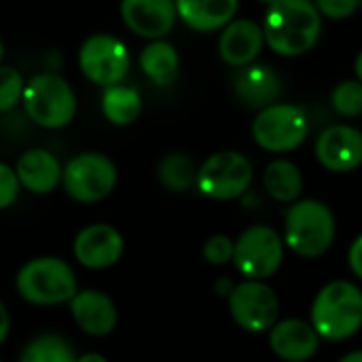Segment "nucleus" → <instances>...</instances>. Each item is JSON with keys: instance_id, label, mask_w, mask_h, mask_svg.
<instances>
[{"instance_id": "obj_20", "label": "nucleus", "mask_w": 362, "mask_h": 362, "mask_svg": "<svg viewBox=\"0 0 362 362\" xmlns=\"http://www.w3.org/2000/svg\"><path fill=\"white\" fill-rule=\"evenodd\" d=\"M240 0H176L178 17L195 32L223 30L233 21Z\"/></svg>"}, {"instance_id": "obj_24", "label": "nucleus", "mask_w": 362, "mask_h": 362, "mask_svg": "<svg viewBox=\"0 0 362 362\" xmlns=\"http://www.w3.org/2000/svg\"><path fill=\"white\" fill-rule=\"evenodd\" d=\"M19 362H76V354L62 335L42 333L23 346Z\"/></svg>"}, {"instance_id": "obj_31", "label": "nucleus", "mask_w": 362, "mask_h": 362, "mask_svg": "<svg viewBox=\"0 0 362 362\" xmlns=\"http://www.w3.org/2000/svg\"><path fill=\"white\" fill-rule=\"evenodd\" d=\"M348 263L352 267V272L362 280V235H358L352 246H350V252H348Z\"/></svg>"}, {"instance_id": "obj_32", "label": "nucleus", "mask_w": 362, "mask_h": 362, "mask_svg": "<svg viewBox=\"0 0 362 362\" xmlns=\"http://www.w3.org/2000/svg\"><path fill=\"white\" fill-rule=\"evenodd\" d=\"M11 331V316L6 312V305L0 301V344H4V339L8 337Z\"/></svg>"}, {"instance_id": "obj_26", "label": "nucleus", "mask_w": 362, "mask_h": 362, "mask_svg": "<svg viewBox=\"0 0 362 362\" xmlns=\"http://www.w3.org/2000/svg\"><path fill=\"white\" fill-rule=\"evenodd\" d=\"M331 104L337 115L356 119L362 115V83L361 81H341L333 93Z\"/></svg>"}, {"instance_id": "obj_27", "label": "nucleus", "mask_w": 362, "mask_h": 362, "mask_svg": "<svg viewBox=\"0 0 362 362\" xmlns=\"http://www.w3.org/2000/svg\"><path fill=\"white\" fill-rule=\"evenodd\" d=\"M25 81L13 66H0V112H11L23 95Z\"/></svg>"}, {"instance_id": "obj_14", "label": "nucleus", "mask_w": 362, "mask_h": 362, "mask_svg": "<svg viewBox=\"0 0 362 362\" xmlns=\"http://www.w3.org/2000/svg\"><path fill=\"white\" fill-rule=\"evenodd\" d=\"M316 157L331 172H352L362 163V134L350 125H331L316 140Z\"/></svg>"}, {"instance_id": "obj_36", "label": "nucleus", "mask_w": 362, "mask_h": 362, "mask_svg": "<svg viewBox=\"0 0 362 362\" xmlns=\"http://www.w3.org/2000/svg\"><path fill=\"white\" fill-rule=\"evenodd\" d=\"M354 70H356V81L362 83V49L361 53L356 55V62H354Z\"/></svg>"}, {"instance_id": "obj_30", "label": "nucleus", "mask_w": 362, "mask_h": 362, "mask_svg": "<svg viewBox=\"0 0 362 362\" xmlns=\"http://www.w3.org/2000/svg\"><path fill=\"white\" fill-rule=\"evenodd\" d=\"M318 13L329 19H346L356 13L361 0H316L314 2Z\"/></svg>"}, {"instance_id": "obj_34", "label": "nucleus", "mask_w": 362, "mask_h": 362, "mask_svg": "<svg viewBox=\"0 0 362 362\" xmlns=\"http://www.w3.org/2000/svg\"><path fill=\"white\" fill-rule=\"evenodd\" d=\"M216 291H218L221 295H227V297H229V293L233 291V286H231V282L223 280V282H218V284H216Z\"/></svg>"}, {"instance_id": "obj_17", "label": "nucleus", "mask_w": 362, "mask_h": 362, "mask_svg": "<svg viewBox=\"0 0 362 362\" xmlns=\"http://www.w3.org/2000/svg\"><path fill=\"white\" fill-rule=\"evenodd\" d=\"M269 346L278 358L286 362L310 361L320 346V335L312 325L303 320H282L276 322L269 331Z\"/></svg>"}, {"instance_id": "obj_35", "label": "nucleus", "mask_w": 362, "mask_h": 362, "mask_svg": "<svg viewBox=\"0 0 362 362\" xmlns=\"http://www.w3.org/2000/svg\"><path fill=\"white\" fill-rule=\"evenodd\" d=\"M339 362H362V350L358 352H350V354H346L344 358Z\"/></svg>"}, {"instance_id": "obj_13", "label": "nucleus", "mask_w": 362, "mask_h": 362, "mask_svg": "<svg viewBox=\"0 0 362 362\" xmlns=\"http://www.w3.org/2000/svg\"><path fill=\"white\" fill-rule=\"evenodd\" d=\"M121 17L134 34L161 40L178 19L176 0H121Z\"/></svg>"}, {"instance_id": "obj_21", "label": "nucleus", "mask_w": 362, "mask_h": 362, "mask_svg": "<svg viewBox=\"0 0 362 362\" xmlns=\"http://www.w3.org/2000/svg\"><path fill=\"white\" fill-rule=\"evenodd\" d=\"M140 68L159 87H168L176 81L180 70V57L174 45L168 40H151L140 53Z\"/></svg>"}, {"instance_id": "obj_37", "label": "nucleus", "mask_w": 362, "mask_h": 362, "mask_svg": "<svg viewBox=\"0 0 362 362\" xmlns=\"http://www.w3.org/2000/svg\"><path fill=\"white\" fill-rule=\"evenodd\" d=\"M2 55H4V45H2V40H0V62H2Z\"/></svg>"}, {"instance_id": "obj_6", "label": "nucleus", "mask_w": 362, "mask_h": 362, "mask_svg": "<svg viewBox=\"0 0 362 362\" xmlns=\"http://www.w3.org/2000/svg\"><path fill=\"white\" fill-rule=\"evenodd\" d=\"M117 165L110 157L102 153H81L74 155L62 174V185L66 193L81 204H98L106 199L117 187Z\"/></svg>"}, {"instance_id": "obj_2", "label": "nucleus", "mask_w": 362, "mask_h": 362, "mask_svg": "<svg viewBox=\"0 0 362 362\" xmlns=\"http://www.w3.org/2000/svg\"><path fill=\"white\" fill-rule=\"evenodd\" d=\"M312 327L329 341H344L362 327V293L352 282L327 284L312 303Z\"/></svg>"}, {"instance_id": "obj_28", "label": "nucleus", "mask_w": 362, "mask_h": 362, "mask_svg": "<svg viewBox=\"0 0 362 362\" xmlns=\"http://www.w3.org/2000/svg\"><path fill=\"white\" fill-rule=\"evenodd\" d=\"M235 242L227 235H212L204 244V259L210 265H227L233 259Z\"/></svg>"}, {"instance_id": "obj_23", "label": "nucleus", "mask_w": 362, "mask_h": 362, "mask_svg": "<svg viewBox=\"0 0 362 362\" xmlns=\"http://www.w3.org/2000/svg\"><path fill=\"white\" fill-rule=\"evenodd\" d=\"M263 187L272 199H276L280 204H293L299 199V195L303 191L301 170L293 161H286V159L272 161L265 168Z\"/></svg>"}, {"instance_id": "obj_19", "label": "nucleus", "mask_w": 362, "mask_h": 362, "mask_svg": "<svg viewBox=\"0 0 362 362\" xmlns=\"http://www.w3.org/2000/svg\"><path fill=\"white\" fill-rule=\"evenodd\" d=\"M15 174L23 189L36 195H47L55 191L62 182L64 168L51 151L30 148L19 155L15 163Z\"/></svg>"}, {"instance_id": "obj_8", "label": "nucleus", "mask_w": 362, "mask_h": 362, "mask_svg": "<svg viewBox=\"0 0 362 362\" xmlns=\"http://www.w3.org/2000/svg\"><path fill=\"white\" fill-rule=\"evenodd\" d=\"M252 182V163L238 151H221L197 168V189L218 202L242 197Z\"/></svg>"}, {"instance_id": "obj_25", "label": "nucleus", "mask_w": 362, "mask_h": 362, "mask_svg": "<svg viewBox=\"0 0 362 362\" xmlns=\"http://www.w3.org/2000/svg\"><path fill=\"white\" fill-rule=\"evenodd\" d=\"M159 180L168 191L185 193L197 182V168L193 159L185 153H170L161 159L157 168Z\"/></svg>"}, {"instance_id": "obj_4", "label": "nucleus", "mask_w": 362, "mask_h": 362, "mask_svg": "<svg viewBox=\"0 0 362 362\" xmlns=\"http://www.w3.org/2000/svg\"><path fill=\"white\" fill-rule=\"evenodd\" d=\"M23 110L42 129H64L76 117V95L55 72H40L23 87Z\"/></svg>"}, {"instance_id": "obj_10", "label": "nucleus", "mask_w": 362, "mask_h": 362, "mask_svg": "<svg viewBox=\"0 0 362 362\" xmlns=\"http://www.w3.org/2000/svg\"><path fill=\"white\" fill-rule=\"evenodd\" d=\"M132 66V57L123 40L112 34H91L78 49V68L93 85H119Z\"/></svg>"}, {"instance_id": "obj_1", "label": "nucleus", "mask_w": 362, "mask_h": 362, "mask_svg": "<svg viewBox=\"0 0 362 362\" xmlns=\"http://www.w3.org/2000/svg\"><path fill=\"white\" fill-rule=\"evenodd\" d=\"M320 30V13L312 0H276L263 21L265 45L284 57H297L314 49Z\"/></svg>"}, {"instance_id": "obj_22", "label": "nucleus", "mask_w": 362, "mask_h": 362, "mask_svg": "<svg viewBox=\"0 0 362 362\" xmlns=\"http://www.w3.org/2000/svg\"><path fill=\"white\" fill-rule=\"evenodd\" d=\"M102 112L108 123L117 127H127L136 123L142 115V98L138 89L127 85H112L104 89L102 95Z\"/></svg>"}, {"instance_id": "obj_9", "label": "nucleus", "mask_w": 362, "mask_h": 362, "mask_svg": "<svg viewBox=\"0 0 362 362\" xmlns=\"http://www.w3.org/2000/svg\"><path fill=\"white\" fill-rule=\"evenodd\" d=\"M284 259V240L267 225L248 227L233 246V263L248 280L272 278Z\"/></svg>"}, {"instance_id": "obj_15", "label": "nucleus", "mask_w": 362, "mask_h": 362, "mask_svg": "<svg viewBox=\"0 0 362 362\" xmlns=\"http://www.w3.org/2000/svg\"><path fill=\"white\" fill-rule=\"evenodd\" d=\"M70 314L76 327L91 337H106L115 331L119 322V312L115 301L93 288L78 291L70 301Z\"/></svg>"}, {"instance_id": "obj_11", "label": "nucleus", "mask_w": 362, "mask_h": 362, "mask_svg": "<svg viewBox=\"0 0 362 362\" xmlns=\"http://www.w3.org/2000/svg\"><path fill=\"white\" fill-rule=\"evenodd\" d=\"M229 312L248 333H265L278 322L280 301L263 280H246L229 293Z\"/></svg>"}, {"instance_id": "obj_29", "label": "nucleus", "mask_w": 362, "mask_h": 362, "mask_svg": "<svg viewBox=\"0 0 362 362\" xmlns=\"http://www.w3.org/2000/svg\"><path fill=\"white\" fill-rule=\"evenodd\" d=\"M19 189H21V185L17 180L15 168L0 161V210H6L17 202Z\"/></svg>"}, {"instance_id": "obj_5", "label": "nucleus", "mask_w": 362, "mask_h": 362, "mask_svg": "<svg viewBox=\"0 0 362 362\" xmlns=\"http://www.w3.org/2000/svg\"><path fill=\"white\" fill-rule=\"evenodd\" d=\"M335 240L333 210L316 199H303L288 208L284 218V244L305 259L322 257Z\"/></svg>"}, {"instance_id": "obj_3", "label": "nucleus", "mask_w": 362, "mask_h": 362, "mask_svg": "<svg viewBox=\"0 0 362 362\" xmlns=\"http://www.w3.org/2000/svg\"><path fill=\"white\" fill-rule=\"evenodd\" d=\"M19 297L32 305H62L70 303L78 293L74 269L59 257L30 259L15 278Z\"/></svg>"}, {"instance_id": "obj_16", "label": "nucleus", "mask_w": 362, "mask_h": 362, "mask_svg": "<svg viewBox=\"0 0 362 362\" xmlns=\"http://www.w3.org/2000/svg\"><path fill=\"white\" fill-rule=\"evenodd\" d=\"M233 93L246 108H267L282 93V81L267 64H248L233 74Z\"/></svg>"}, {"instance_id": "obj_39", "label": "nucleus", "mask_w": 362, "mask_h": 362, "mask_svg": "<svg viewBox=\"0 0 362 362\" xmlns=\"http://www.w3.org/2000/svg\"><path fill=\"white\" fill-rule=\"evenodd\" d=\"M361 6H362V0H361Z\"/></svg>"}, {"instance_id": "obj_7", "label": "nucleus", "mask_w": 362, "mask_h": 362, "mask_svg": "<svg viewBox=\"0 0 362 362\" xmlns=\"http://www.w3.org/2000/svg\"><path fill=\"white\" fill-rule=\"evenodd\" d=\"M310 132L308 112L295 104H272L252 123L255 142L269 153H291L303 144Z\"/></svg>"}, {"instance_id": "obj_18", "label": "nucleus", "mask_w": 362, "mask_h": 362, "mask_svg": "<svg viewBox=\"0 0 362 362\" xmlns=\"http://www.w3.org/2000/svg\"><path fill=\"white\" fill-rule=\"evenodd\" d=\"M263 28L252 19H235L223 28L218 53L225 64L244 68L257 59L263 49Z\"/></svg>"}, {"instance_id": "obj_33", "label": "nucleus", "mask_w": 362, "mask_h": 362, "mask_svg": "<svg viewBox=\"0 0 362 362\" xmlns=\"http://www.w3.org/2000/svg\"><path fill=\"white\" fill-rule=\"evenodd\" d=\"M76 362H108L102 354H95V352H87L83 356H76Z\"/></svg>"}, {"instance_id": "obj_38", "label": "nucleus", "mask_w": 362, "mask_h": 362, "mask_svg": "<svg viewBox=\"0 0 362 362\" xmlns=\"http://www.w3.org/2000/svg\"><path fill=\"white\" fill-rule=\"evenodd\" d=\"M259 2H265V4H272V2H276V0H259Z\"/></svg>"}, {"instance_id": "obj_12", "label": "nucleus", "mask_w": 362, "mask_h": 362, "mask_svg": "<svg viewBox=\"0 0 362 362\" xmlns=\"http://www.w3.org/2000/svg\"><path fill=\"white\" fill-rule=\"evenodd\" d=\"M74 257L87 269H108L123 257V235L108 223H93L74 238Z\"/></svg>"}]
</instances>
